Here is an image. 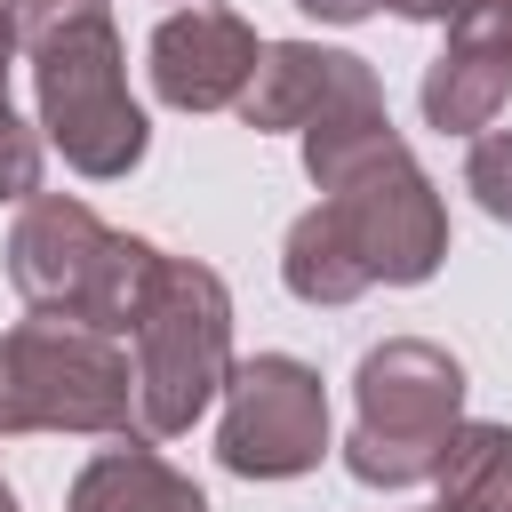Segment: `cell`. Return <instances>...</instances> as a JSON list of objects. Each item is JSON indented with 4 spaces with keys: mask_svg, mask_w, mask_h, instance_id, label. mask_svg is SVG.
Masks as SVG:
<instances>
[{
    "mask_svg": "<svg viewBox=\"0 0 512 512\" xmlns=\"http://www.w3.org/2000/svg\"><path fill=\"white\" fill-rule=\"evenodd\" d=\"M328 392L320 368L296 352H256L232 360L224 376V424H216V456L240 480H296L328 456Z\"/></svg>",
    "mask_w": 512,
    "mask_h": 512,
    "instance_id": "cell-7",
    "label": "cell"
},
{
    "mask_svg": "<svg viewBox=\"0 0 512 512\" xmlns=\"http://www.w3.org/2000/svg\"><path fill=\"white\" fill-rule=\"evenodd\" d=\"M64 512H208V496H200L160 448H144V440L128 432L120 448H96V456L80 464Z\"/></svg>",
    "mask_w": 512,
    "mask_h": 512,
    "instance_id": "cell-10",
    "label": "cell"
},
{
    "mask_svg": "<svg viewBox=\"0 0 512 512\" xmlns=\"http://www.w3.org/2000/svg\"><path fill=\"white\" fill-rule=\"evenodd\" d=\"M432 480L440 512H512V424H456Z\"/></svg>",
    "mask_w": 512,
    "mask_h": 512,
    "instance_id": "cell-12",
    "label": "cell"
},
{
    "mask_svg": "<svg viewBox=\"0 0 512 512\" xmlns=\"http://www.w3.org/2000/svg\"><path fill=\"white\" fill-rule=\"evenodd\" d=\"M160 248L136 232H112L88 200L32 192L16 232H8V280L40 320H72L96 336H128L144 296H152Z\"/></svg>",
    "mask_w": 512,
    "mask_h": 512,
    "instance_id": "cell-3",
    "label": "cell"
},
{
    "mask_svg": "<svg viewBox=\"0 0 512 512\" xmlns=\"http://www.w3.org/2000/svg\"><path fill=\"white\" fill-rule=\"evenodd\" d=\"M432 512H440V504H432Z\"/></svg>",
    "mask_w": 512,
    "mask_h": 512,
    "instance_id": "cell-20",
    "label": "cell"
},
{
    "mask_svg": "<svg viewBox=\"0 0 512 512\" xmlns=\"http://www.w3.org/2000/svg\"><path fill=\"white\" fill-rule=\"evenodd\" d=\"M144 56H152V96L160 104H176V112H224L256 80L264 40H256L248 16H232L216 0H192V8L160 16V32H152Z\"/></svg>",
    "mask_w": 512,
    "mask_h": 512,
    "instance_id": "cell-8",
    "label": "cell"
},
{
    "mask_svg": "<svg viewBox=\"0 0 512 512\" xmlns=\"http://www.w3.org/2000/svg\"><path fill=\"white\" fill-rule=\"evenodd\" d=\"M384 8H392V16H408V24H448L464 0H384Z\"/></svg>",
    "mask_w": 512,
    "mask_h": 512,
    "instance_id": "cell-17",
    "label": "cell"
},
{
    "mask_svg": "<svg viewBox=\"0 0 512 512\" xmlns=\"http://www.w3.org/2000/svg\"><path fill=\"white\" fill-rule=\"evenodd\" d=\"M504 96H512V64L464 32H448V48L424 64V88H416V104L440 136H480L504 112Z\"/></svg>",
    "mask_w": 512,
    "mask_h": 512,
    "instance_id": "cell-11",
    "label": "cell"
},
{
    "mask_svg": "<svg viewBox=\"0 0 512 512\" xmlns=\"http://www.w3.org/2000/svg\"><path fill=\"white\" fill-rule=\"evenodd\" d=\"M464 192H472V200H480L496 224H512V128H488V136H472Z\"/></svg>",
    "mask_w": 512,
    "mask_h": 512,
    "instance_id": "cell-13",
    "label": "cell"
},
{
    "mask_svg": "<svg viewBox=\"0 0 512 512\" xmlns=\"http://www.w3.org/2000/svg\"><path fill=\"white\" fill-rule=\"evenodd\" d=\"M456 424H464V368H456V352H440L424 336H392L352 376L344 472L360 488H416V480L440 472Z\"/></svg>",
    "mask_w": 512,
    "mask_h": 512,
    "instance_id": "cell-5",
    "label": "cell"
},
{
    "mask_svg": "<svg viewBox=\"0 0 512 512\" xmlns=\"http://www.w3.org/2000/svg\"><path fill=\"white\" fill-rule=\"evenodd\" d=\"M40 192V128L0 96V200H32Z\"/></svg>",
    "mask_w": 512,
    "mask_h": 512,
    "instance_id": "cell-14",
    "label": "cell"
},
{
    "mask_svg": "<svg viewBox=\"0 0 512 512\" xmlns=\"http://www.w3.org/2000/svg\"><path fill=\"white\" fill-rule=\"evenodd\" d=\"M448 32H464V40H480V48H496L512 64V0H464L448 16Z\"/></svg>",
    "mask_w": 512,
    "mask_h": 512,
    "instance_id": "cell-15",
    "label": "cell"
},
{
    "mask_svg": "<svg viewBox=\"0 0 512 512\" xmlns=\"http://www.w3.org/2000/svg\"><path fill=\"white\" fill-rule=\"evenodd\" d=\"M448 256V208L416 152L392 136L336 184H320V208H304L280 240V280L296 304H352L376 280L416 288Z\"/></svg>",
    "mask_w": 512,
    "mask_h": 512,
    "instance_id": "cell-1",
    "label": "cell"
},
{
    "mask_svg": "<svg viewBox=\"0 0 512 512\" xmlns=\"http://www.w3.org/2000/svg\"><path fill=\"white\" fill-rule=\"evenodd\" d=\"M8 64H16V16H8V0H0V96H8Z\"/></svg>",
    "mask_w": 512,
    "mask_h": 512,
    "instance_id": "cell-18",
    "label": "cell"
},
{
    "mask_svg": "<svg viewBox=\"0 0 512 512\" xmlns=\"http://www.w3.org/2000/svg\"><path fill=\"white\" fill-rule=\"evenodd\" d=\"M16 432H136V360L120 336L72 328V320H16L0 336V440Z\"/></svg>",
    "mask_w": 512,
    "mask_h": 512,
    "instance_id": "cell-6",
    "label": "cell"
},
{
    "mask_svg": "<svg viewBox=\"0 0 512 512\" xmlns=\"http://www.w3.org/2000/svg\"><path fill=\"white\" fill-rule=\"evenodd\" d=\"M368 80V56H352V48H320V40H264V56H256V80L240 88V120L256 128V136H272V128H304L320 104H336L344 88H360Z\"/></svg>",
    "mask_w": 512,
    "mask_h": 512,
    "instance_id": "cell-9",
    "label": "cell"
},
{
    "mask_svg": "<svg viewBox=\"0 0 512 512\" xmlns=\"http://www.w3.org/2000/svg\"><path fill=\"white\" fill-rule=\"evenodd\" d=\"M128 336H136V440L192 432L232 376V288L192 256H160Z\"/></svg>",
    "mask_w": 512,
    "mask_h": 512,
    "instance_id": "cell-4",
    "label": "cell"
},
{
    "mask_svg": "<svg viewBox=\"0 0 512 512\" xmlns=\"http://www.w3.org/2000/svg\"><path fill=\"white\" fill-rule=\"evenodd\" d=\"M296 8H304V16H320V24H360L376 0H296Z\"/></svg>",
    "mask_w": 512,
    "mask_h": 512,
    "instance_id": "cell-16",
    "label": "cell"
},
{
    "mask_svg": "<svg viewBox=\"0 0 512 512\" xmlns=\"http://www.w3.org/2000/svg\"><path fill=\"white\" fill-rule=\"evenodd\" d=\"M16 56L32 64L40 136L80 168L88 184H112L144 160L152 120L128 96V56L112 32V0H8Z\"/></svg>",
    "mask_w": 512,
    "mask_h": 512,
    "instance_id": "cell-2",
    "label": "cell"
},
{
    "mask_svg": "<svg viewBox=\"0 0 512 512\" xmlns=\"http://www.w3.org/2000/svg\"><path fill=\"white\" fill-rule=\"evenodd\" d=\"M0 512H16V496H8V480H0Z\"/></svg>",
    "mask_w": 512,
    "mask_h": 512,
    "instance_id": "cell-19",
    "label": "cell"
}]
</instances>
